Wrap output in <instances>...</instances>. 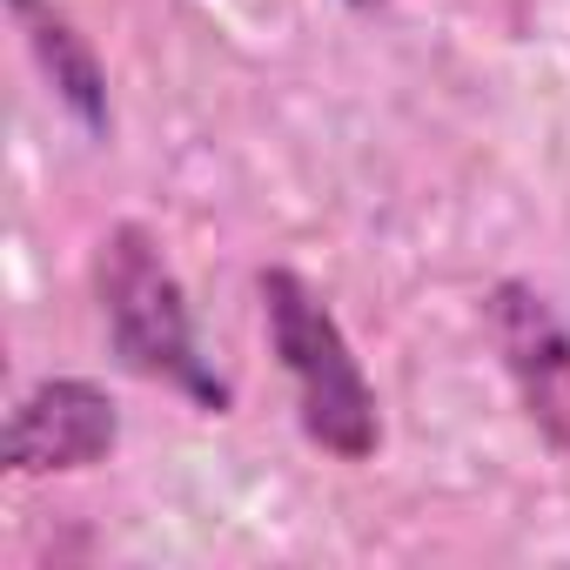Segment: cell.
Returning a JSON list of instances; mask_svg holds the SVG:
<instances>
[{"label": "cell", "mask_w": 570, "mask_h": 570, "mask_svg": "<svg viewBox=\"0 0 570 570\" xmlns=\"http://www.w3.org/2000/svg\"><path fill=\"white\" fill-rule=\"evenodd\" d=\"M95 296H101V316H108V336L121 350L128 370L181 390L195 410L222 416L228 410V383L215 376V363L202 356L195 343V316H188V296L161 255V242L141 228V222H121L101 235V255H95Z\"/></svg>", "instance_id": "6da1fadb"}, {"label": "cell", "mask_w": 570, "mask_h": 570, "mask_svg": "<svg viewBox=\"0 0 570 570\" xmlns=\"http://www.w3.org/2000/svg\"><path fill=\"white\" fill-rule=\"evenodd\" d=\"M255 289H262L268 343H275L282 370L296 383V410H303L309 443H323L343 463H370L376 443H383V410H376V390H370L336 309L296 268H262Z\"/></svg>", "instance_id": "7a4b0ae2"}, {"label": "cell", "mask_w": 570, "mask_h": 570, "mask_svg": "<svg viewBox=\"0 0 570 570\" xmlns=\"http://www.w3.org/2000/svg\"><path fill=\"white\" fill-rule=\"evenodd\" d=\"M490 343L530 410V423L550 436V450L570 456V323L530 289V282H497L483 296Z\"/></svg>", "instance_id": "3957f363"}, {"label": "cell", "mask_w": 570, "mask_h": 570, "mask_svg": "<svg viewBox=\"0 0 570 570\" xmlns=\"http://www.w3.org/2000/svg\"><path fill=\"white\" fill-rule=\"evenodd\" d=\"M121 443V410L88 376H48L35 383L8 416V470L14 476H55L88 470Z\"/></svg>", "instance_id": "277c9868"}, {"label": "cell", "mask_w": 570, "mask_h": 570, "mask_svg": "<svg viewBox=\"0 0 570 570\" xmlns=\"http://www.w3.org/2000/svg\"><path fill=\"white\" fill-rule=\"evenodd\" d=\"M8 14H14V28L28 35V48H35L41 75L55 81L61 108H68L88 135H108V128H115V108H108V68H101L95 41L68 21V8H61V0H8Z\"/></svg>", "instance_id": "5b68a950"}, {"label": "cell", "mask_w": 570, "mask_h": 570, "mask_svg": "<svg viewBox=\"0 0 570 570\" xmlns=\"http://www.w3.org/2000/svg\"><path fill=\"white\" fill-rule=\"evenodd\" d=\"M350 8H376V0H350Z\"/></svg>", "instance_id": "8992f818"}]
</instances>
